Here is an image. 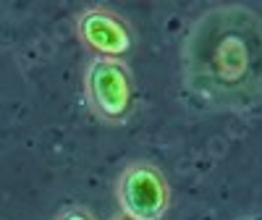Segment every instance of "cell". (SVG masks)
Instances as JSON below:
<instances>
[{
    "instance_id": "obj_4",
    "label": "cell",
    "mask_w": 262,
    "mask_h": 220,
    "mask_svg": "<svg viewBox=\"0 0 262 220\" xmlns=\"http://www.w3.org/2000/svg\"><path fill=\"white\" fill-rule=\"evenodd\" d=\"M76 39L95 58H121L134 48V29L128 18L107 6L81 8L74 21Z\"/></svg>"
},
{
    "instance_id": "obj_6",
    "label": "cell",
    "mask_w": 262,
    "mask_h": 220,
    "mask_svg": "<svg viewBox=\"0 0 262 220\" xmlns=\"http://www.w3.org/2000/svg\"><path fill=\"white\" fill-rule=\"evenodd\" d=\"M113 220H134V217H128V215H123V212H121V215H116Z\"/></svg>"
},
{
    "instance_id": "obj_3",
    "label": "cell",
    "mask_w": 262,
    "mask_h": 220,
    "mask_svg": "<svg viewBox=\"0 0 262 220\" xmlns=\"http://www.w3.org/2000/svg\"><path fill=\"white\" fill-rule=\"evenodd\" d=\"M113 194L121 212L134 220H163L173 202L170 181L149 160L126 163L113 184Z\"/></svg>"
},
{
    "instance_id": "obj_2",
    "label": "cell",
    "mask_w": 262,
    "mask_h": 220,
    "mask_svg": "<svg viewBox=\"0 0 262 220\" xmlns=\"http://www.w3.org/2000/svg\"><path fill=\"white\" fill-rule=\"evenodd\" d=\"M84 95L92 116L107 126H121L137 107V81L121 58H92L84 71Z\"/></svg>"
},
{
    "instance_id": "obj_1",
    "label": "cell",
    "mask_w": 262,
    "mask_h": 220,
    "mask_svg": "<svg viewBox=\"0 0 262 220\" xmlns=\"http://www.w3.org/2000/svg\"><path fill=\"white\" fill-rule=\"evenodd\" d=\"M184 84L212 110H249L262 100V16L242 3L202 11L184 42Z\"/></svg>"
},
{
    "instance_id": "obj_5",
    "label": "cell",
    "mask_w": 262,
    "mask_h": 220,
    "mask_svg": "<svg viewBox=\"0 0 262 220\" xmlns=\"http://www.w3.org/2000/svg\"><path fill=\"white\" fill-rule=\"evenodd\" d=\"M55 220H97V217L84 205H66L55 212Z\"/></svg>"
}]
</instances>
